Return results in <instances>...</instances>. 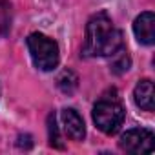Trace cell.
<instances>
[{"label": "cell", "instance_id": "obj_8", "mask_svg": "<svg viewBox=\"0 0 155 155\" xmlns=\"http://www.w3.org/2000/svg\"><path fill=\"white\" fill-rule=\"evenodd\" d=\"M130 66H131V58H130V55H128L126 46L120 48L117 53L111 55V71H113V73H117V75L126 73V71L130 69Z\"/></svg>", "mask_w": 155, "mask_h": 155}, {"label": "cell", "instance_id": "obj_2", "mask_svg": "<svg viewBox=\"0 0 155 155\" xmlns=\"http://www.w3.org/2000/svg\"><path fill=\"white\" fill-rule=\"evenodd\" d=\"M28 49L37 69L53 71L58 66L60 53H58V44L53 38L42 33H31L28 37Z\"/></svg>", "mask_w": 155, "mask_h": 155}, {"label": "cell", "instance_id": "obj_4", "mask_svg": "<svg viewBox=\"0 0 155 155\" xmlns=\"http://www.w3.org/2000/svg\"><path fill=\"white\" fill-rule=\"evenodd\" d=\"M119 146L128 153H148L153 150V133L146 128H131L122 133Z\"/></svg>", "mask_w": 155, "mask_h": 155}, {"label": "cell", "instance_id": "obj_5", "mask_svg": "<svg viewBox=\"0 0 155 155\" xmlns=\"http://www.w3.org/2000/svg\"><path fill=\"white\" fill-rule=\"evenodd\" d=\"M133 33L140 44L151 46L155 42V15L151 11L140 13L133 22Z\"/></svg>", "mask_w": 155, "mask_h": 155}, {"label": "cell", "instance_id": "obj_6", "mask_svg": "<svg viewBox=\"0 0 155 155\" xmlns=\"http://www.w3.org/2000/svg\"><path fill=\"white\" fill-rule=\"evenodd\" d=\"M62 124H64V131L68 133V137H71L73 140H82L86 137V126L82 117L79 115V111L73 108H64L60 113Z\"/></svg>", "mask_w": 155, "mask_h": 155}, {"label": "cell", "instance_id": "obj_3", "mask_svg": "<svg viewBox=\"0 0 155 155\" xmlns=\"http://www.w3.org/2000/svg\"><path fill=\"white\" fill-rule=\"evenodd\" d=\"M93 122L95 126L106 133V135H113L120 130L122 122H124V108L117 102V101H110V99H102L93 106Z\"/></svg>", "mask_w": 155, "mask_h": 155}, {"label": "cell", "instance_id": "obj_1", "mask_svg": "<svg viewBox=\"0 0 155 155\" xmlns=\"http://www.w3.org/2000/svg\"><path fill=\"white\" fill-rule=\"evenodd\" d=\"M124 48L122 31L117 29L106 11L93 15L86 26V40L82 46V57H111Z\"/></svg>", "mask_w": 155, "mask_h": 155}, {"label": "cell", "instance_id": "obj_10", "mask_svg": "<svg viewBox=\"0 0 155 155\" xmlns=\"http://www.w3.org/2000/svg\"><path fill=\"white\" fill-rule=\"evenodd\" d=\"M48 135H49V144H51V146L62 148L60 135H58V128H57V117H55V113H49V117H48Z\"/></svg>", "mask_w": 155, "mask_h": 155}, {"label": "cell", "instance_id": "obj_9", "mask_svg": "<svg viewBox=\"0 0 155 155\" xmlns=\"http://www.w3.org/2000/svg\"><path fill=\"white\" fill-rule=\"evenodd\" d=\"M58 88L64 91V93H73L75 91V88H77V82H79V79H77V75L73 73V71H69V69H66V71H62V75L58 77Z\"/></svg>", "mask_w": 155, "mask_h": 155}, {"label": "cell", "instance_id": "obj_11", "mask_svg": "<svg viewBox=\"0 0 155 155\" xmlns=\"http://www.w3.org/2000/svg\"><path fill=\"white\" fill-rule=\"evenodd\" d=\"M9 6L6 4V0H0V37H4L9 31Z\"/></svg>", "mask_w": 155, "mask_h": 155}, {"label": "cell", "instance_id": "obj_7", "mask_svg": "<svg viewBox=\"0 0 155 155\" xmlns=\"http://www.w3.org/2000/svg\"><path fill=\"white\" fill-rule=\"evenodd\" d=\"M133 101L140 110L153 111V108H155V91H153V82L150 79L139 81V84L133 90Z\"/></svg>", "mask_w": 155, "mask_h": 155}]
</instances>
